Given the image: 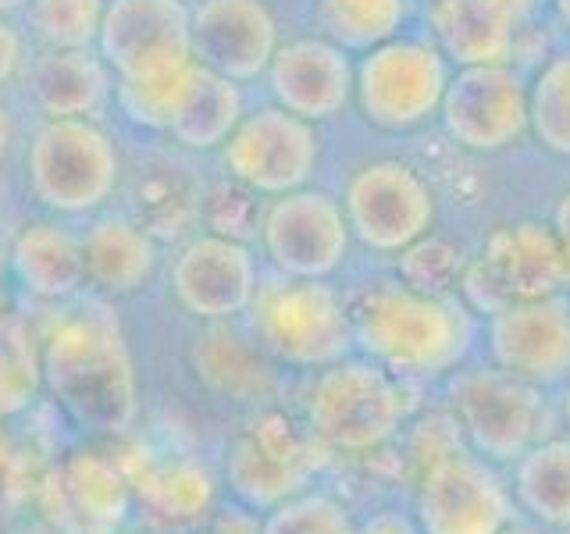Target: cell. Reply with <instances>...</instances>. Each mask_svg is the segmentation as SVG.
<instances>
[{"instance_id":"bcb514c9","label":"cell","mask_w":570,"mask_h":534,"mask_svg":"<svg viewBox=\"0 0 570 534\" xmlns=\"http://www.w3.org/2000/svg\"><path fill=\"white\" fill-rule=\"evenodd\" d=\"M115 534H154V531H147V527H142V531H115Z\"/></svg>"},{"instance_id":"83f0119b","label":"cell","mask_w":570,"mask_h":534,"mask_svg":"<svg viewBox=\"0 0 570 534\" xmlns=\"http://www.w3.org/2000/svg\"><path fill=\"white\" fill-rule=\"evenodd\" d=\"M107 71L86 50H53L32 68V97L50 118H86L107 97Z\"/></svg>"},{"instance_id":"30bf717a","label":"cell","mask_w":570,"mask_h":534,"mask_svg":"<svg viewBox=\"0 0 570 534\" xmlns=\"http://www.w3.org/2000/svg\"><path fill=\"white\" fill-rule=\"evenodd\" d=\"M356 103L371 125L389 132L414 129L442 107L450 86L442 50L421 40H385L356 68Z\"/></svg>"},{"instance_id":"4fadbf2b","label":"cell","mask_w":570,"mask_h":534,"mask_svg":"<svg viewBox=\"0 0 570 534\" xmlns=\"http://www.w3.org/2000/svg\"><path fill=\"white\" fill-rule=\"evenodd\" d=\"M489 356L495 367L539 388L570 382V296L517 299L489 317Z\"/></svg>"},{"instance_id":"277c9868","label":"cell","mask_w":570,"mask_h":534,"mask_svg":"<svg viewBox=\"0 0 570 534\" xmlns=\"http://www.w3.org/2000/svg\"><path fill=\"white\" fill-rule=\"evenodd\" d=\"M546 392L495 364L456 367L445 378V409L478 456L510 471L531 445L557 435L560 406H552Z\"/></svg>"},{"instance_id":"f546056e","label":"cell","mask_w":570,"mask_h":534,"mask_svg":"<svg viewBox=\"0 0 570 534\" xmlns=\"http://www.w3.org/2000/svg\"><path fill=\"white\" fill-rule=\"evenodd\" d=\"M528 129L546 150L570 157V53L552 58L528 93Z\"/></svg>"},{"instance_id":"5b68a950","label":"cell","mask_w":570,"mask_h":534,"mask_svg":"<svg viewBox=\"0 0 570 534\" xmlns=\"http://www.w3.org/2000/svg\"><path fill=\"white\" fill-rule=\"evenodd\" d=\"M249 317L261 349L278 364L321 370L346 360L353 349L346 296L325 278H293L278 271L275 278L257 281Z\"/></svg>"},{"instance_id":"6da1fadb","label":"cell","mask_w":570,"mask_h":534,"mask_svg":"<svg viewBox=\"0 0 570 534\" xmlns=\"http://www.w3.org/2000/svg\"><path fill=\"white\" fill-rule=\"evenodd\" d=\"M43 385L86 435H125L139 417L132 353L115 310L104 299L53 317L40 338Z\"/></svg>"},{"instance_id":"cb8c5ba5","label":"cell","mask_w":570,"mask_h":534,"mask_svg":"<svg viewBox=\"0 0 570 534\" xmlns=\"http://www.w3.org/2000/svg\"><path fill=\"white\" fill-rule=\"evenodd\" d=\"M513 498L521 516L552 534H570V435L557 432L510 467Z\"/></svg>"},{"instance_id":"ba28073f","label":"cell","mask_w":570,"mask_h":534,"mask_svg":"<svg viewBox=\"0 0 570 534\" xmlns=\"http://www.w3.org/2000/svg\"><path fill=\"white\" fill-rule=\"evenodd\" d=\"M410 488V510L424 534H499L521 521L510 471L478 456L471 445L432 463Z\"/></svg>"},{"instance_id":"ab89813d","label":"cell","mask_w":570,"mask_h":534,"mask_svg":"<svg viewBox=\"0 0 570 534\" xmlns=\"http://www.w3.org/2000/svg\"><path fill=\"white\" fill-rule=\"evenodd\" d=\"M499 534H552V531H546V527H539L534 521H528V516H521V521H513L510 527H503Z\"/></svg>"},{"instance_id":"74e56055","label":"cell","mask_w":570,"mask_h":534,"mask_svg":"<svg viewBox=\"0 0 570 534\" xmlns=\"http://www.w3.org/2000/svg\"><path fill=\"white\" fill-rule=\"evenodd\" d=\"M0 534H65V531L58 524H50L47 516H26V521L8 524Z\"/></svg>"},{"instance_id":"ac0fdd59","label":"cell","mask_w":570,"mask_h":534,"mask_svg":"<svg viewBox=\"0 0 570 534\" xmlns=\"http://www.w3.org/2000/svg\"><path fill=\"white\" fill-rule=\"evenodd\" d=\"M254 254L228 236L193 239L171 267V289L178 303L200 320L222 325L249 310L257 293Z\"/></svg>"},{"instance_id":"4316f807","label":"cell","mask_w":570,"mask_h":534,"mask_svg":"<svg viewBox=\"0 0 570 534\" xmlns=\"http://www.w3.org/2000/svg\"><path fill=\"white\" fill-rule=\"evenodd\" d=\"M82 257H86V278L115 296L142 289V281L154 275L157 264L150 236L129 221L97 225L82 243Z\"/></svg>"},{"instance_id":"44dd1931","label":"cell","mask_w":570,"mask_h":534,"mask_svg":"<svg viewBox=\"0 0 570 534\" xmlns=\"http://www.w3.org/2000/svg\"><path fill=\"white\" fill-rule=\"evenodd\" d=\"M275 100L303 121L332 118L353 93V65L332 40H296L272 58Z\"/></svg>"},{"instance_id":"d6a6232c","label":"cell","mask_w":570,"mask_h":534,"mask_svg":"<svg viewBox=\"0 0 570 534\" xmlns=\"http://www.w3.org/2000/svg\"><path fill=\"white\" fill-rule=\"evenodd\" d=\"M104 0H36L32 26L53 50H86L100 36Z\"/></svg>"},{"instance_id":"7402d4cb","label":"cell","mask_w":570,"mask_h":534,"mask_svg":"<svg viewBox=\"0 0 570 534\" xmlns=\"http://www.w3.org/2000/svg\"><path fill=\"white\" fill-rule=\"evenodd\" d=\"M517 22L521 14L503 0H435L432 32L442 58L460 68L499 65L517 47Z\"/></svg>"},{"instance_id":"b9f144b4","label":"cell","mask_w":570,"mask_h":534,"mask_svg":"<svg viewBox=\"0 0 570 534\" xmlns=\"http://www.w3.org/2000/svg\"><path fill=\"white\" fill-rule=\"evenodd\" d=\"M560 427L570 435V382L563 385V396H560Z\"/></svg>"},{"instance_id":"f1b7e54d","label":"cell","mask_w":570,"mask_h":534,"mask_svg":"<svg viewBox=\"0 0 570 534\" xmlns=\"http://www.w3.org/2000/svg\"><path fill=\"white\" fill-rule=\"evenodd\" d=\"M406 14V0H321V22L338 47L371 50L392 40Z\"/></svg>"},{"instance_id":"7dc6e473","label":"cell","mask_w":570,"mask_h":534,"mask_svg":"<svg viewBox=\"0 0 570 534\" xmlns=\"http://www.w3.org/2000/svg\"><path fill=\"white\" fill-rule=\"evenodd\" d=\"M0 310H4V285H0Z\"/></svg>"},{"instance_id":"5bb4252c","label":"cell","mask_w":570,"mask_h":534,"mask_svg":"<svg viewBox=\"0 0 570 534\" xmlns=\"http://www.w3.org/2000/svg\"><path fill=\"white\" fill-rule=\"evenodd\" d=\"M442 125L460 147L492 154L517 142L528 129V89L507 65L460 68L442 93Z\"/></svg>"},{"instance_id":"ee69618b","label":"cell","mask_w":570,"mask_h":534,"mask_svg":"<svg viewBox=\"0 0 570 534\" xmlns=\"http://www.w3.org/2000/svg\"><path fill=\"white\" fill-rule=\"evenodd\" d=\"M557 11H560V22L570 29V0H557Z\"/></svg>"},{"instance_id":"7c38bea8","label":"cell","mask_w":570,"mask_h":534,"mask_svg":"<svg viewBox=\"0 0 570 534\" xmlns=\"http://www.w3.org/2000/svg\"><path fill=\"white\" fill-rule=\"evenodd\" d=\"M346 221L367 249L400 254L432 231L435 196L414 168L400 160H379L356 171L350 182Z\"/></svg>"},{"instance_id":"d6986e66","label":"cell","mask_w":570,"mask_h":534,"mask_svg":"<svg viewBox=\"0 0 570 534\" xmlns=\"http://www.w3.org/2000/svg\"><path fill=\"white\" fill-rule=\"evenodd\" d=\"M47 506L65 534H115L132 513V481L118 459L82 449L50 474Z\"/></svg>"},{"instance_id":"8d00e7d4","label":"cell","mask_w":570,"mask_h":534,"mask_svg":"<svg viewBox=\"0 0 570 534\" xmlns=\"http://www.w3.org/2000/svg\"><path fill=\"white\" fill-rule=\"evenodd\" d=\"M18 53H22V47H18V36L8 22H0V86H4L14 68H18Z\"/></svg>"},{"instance_id":"9a60e30c","label":"cell","mask_w":570,"mask_h":534,"mask_svg":"<svg viewBox=\"0 0 570 534\" xmlns=\"http://www.w3.org/2000/svg\"><path fill=\"white\" fill-rule=\"evenodd\" d=\"M317 165V136L311 121L285 107H264L236 125L225 142V168L236 182L257 192H296Z\"/></svg>"},{"instance_id":"2e32d148","label":"cell","mask_w":570,"mask_h":534,"mask_svg":"<svg viewBox=\"0 0 570 534\" xmlns=\"http://www.w3.org/2000/svg\"><path fill=\"white\" fill-rule=\"evenodd\" d=\"M264 246L282 275L328 278L350 254V221L325 192H285L264 218Z\"/></svg>"},{"instance_id":"ffe728a7","label":"cell","mask_w":570,"mask_h":534,"mask_svg":"<svg viewBox=\"0 0 570 534\" xmlns=\"http://www.w3.org/2000/svg\"><path fill=\"white\" fill-rule=\"evenodd\" d=\"M132 481V506L154 534H193L222 510V477L196 456L147 463Z\"/></svg>"},{"instance_id":"603a6c76","label":"cell","mask_w":570,"mask_h":534,"mask_svg":"<svg viewBox=\"0 0 570 534\" xmlns=\"http://www.w3.org/2000/svg\"><path fill=\"white\" fill-rule=\"evenodd\" d=\"M239 121H243V97L236 82L193 61L183 82L175 86L168 132L189 150H210L218 142H228Z\"/></svg>"},{"instance_id":"e575fe53","label":"cell","mask_w":570,"mask_h":534,"mask_svg":"<svg viewBox=\"0 0 570 534\" xmlns=\"http://www.w3.org/2000/svg\"><path fill=\"white\" fill-rule=\"evenodd\" d=\"M356 534H424L414 510L403 506H382V510H367L361 521H356Z\"/></svg>"},{"instance_id":"1f68e13d","label":"cell","mask_w":570,"mask_h":534,"mask_svg":"<svg viewBox=\"0 0 570 534\" xmlns=\"http://www.w3.org/2000/svg\"><path fill=\"white\" fill-rule=\"evenodd\" d=\"M40 346L14 320H0V421L22 414L40 392Z\"/></svg>"},{"instance_id":"52a82bcc","label":"cell","mask_w":570,"mask_h":534,"mask_svg":"<svg viewBox=\"0 0 570 534\" xmlns=\"http://www.w3.org/2000/svg\"><path fill=\"white\" fill-rule=\"evenodd\" d=\"M328 449H321L307 424H296L278 409H261L254 421L228 442L225 481L243 506L267 513L285 498L314 488Z\"/></svg>"},{"instance_id":"f6af8a7d","label":"cell","mask_w":570,"mask_h":534,"mask_svg":"<svg viewBox=\"0 0 570 534\" xmlns=\"http://www.w3.org/2000/svg\"><path fill=\"white\" fill-rule=\"evenodd\" d=\"M18 4H22V0H0V11H14Z\"/></svg>"},{"instance_id":"d590c367","label":"cell","mask_w":570,"mask_h":534,"mask_svg":"<svg viewBox=\"0 0 570 534\" xmlns=\"http://www.w3.org/2000/svg\"><path fill=\"white\" fill-rule=\"evenodd\" d=\"M193 534H261V513L243 503L222 506L210 521Z\"/></svg>"},{"instance_id":"484cf974","label":"cell","mask_w":570,"mask_h":534,"mask_svg":"<svg viewBox=\"0 0 570 534\" xmlns=\"http://www.w3.org/2000/svg\"><path fill=\"white\" fill-rule=\"evenodd\" d=\"M11 267L18 281L40 299H65L86 281L82 246L53 225H32L11 246Z\"/></svg>"},{"instance_id":"7bdbcfd3","label":"cell","mask_w":570,"mask_h":534,"mask_svg":"<svg viewBox=\"0 0 570 534\" xmlns=\"http://www.w3.org/2000/svg\"><path fill=\"white\" fill-rule=\"evenodd\" d=\"M8 142H11V121H8V115H4V107H0V157H4Z\"/></svg>"},{"instance_id":"8fae6325","label":"cell","mask_w":570,"mask_h":534,"mask_svg":"<svg viewBox=\"0 0 570 534\" xmlns=\"http://www.w3.org/2000/svg\"><path fill=\"white\" fill-rule=\"evenodd\" d=\"M189 11L178 0H115L100 22V53L121 79H168L193 65Z\"/></svg>"},{"instance_id":"9c48e42d","label":"cell","mask_w":570,"mask_h":534,"mask_svg":"<svg viewBox=\"0 0 570 534\" xmlns=\"http://www.w3.org/2000/svg\"><path fill=\"white\" fill-rule=\"evenodd\" d=\"M29 178L50 210H94L118 182V150L86 118H50L32 139Z\"/></svg>"},{"instance_id":"d4e9b609","label":"cell","mask_w":570,"mask_h":534,"mask_svg":"<svg viewBox=\"0 0 570 534\" xmlns=\"http://www.w3.org/2000/svg\"><path fill=\"white\" fill-rule=\"evenodd\" d=\"M261 343H246L243 335L214 328L193 346V367L210 392L236 403H261L275 392V374L261 356Z\"/></svg>"},{"instance_id":"e0dca14e","label":"cell","mask_w":570,"mask_h":534,"mask_svg":"<svg viewBox=\"0 0 570 534\" xmlns=\"http://www.w3.org/2000/svg\"><path fill=\"white\" fill-rule=\"evenodd\" d=\"M193 61L232 82L257 79L278 50V26L264 0H204L189 18Z\"/></svg>"},{"instance_id":"f35d334b","label":"cell","mask_w":570,"mask_h":534,"mask_svg":"<svg viewBox=\"0 0 570 534\" xmlns=\"http://www.w3.org/2000/svg\"><path fill=\"white\" fill-rule=\"evenodd\" d=\"M552 231L560 236V243H563V249H567V257H570V192L560 200V207H557V218H552Z\"/></svg>"},{"instance_id":"4dcf8cb0","label":"cell","mask_w":570,"mask_h":534,"mask_svg":"<svg viewBox=\"0 0 570 534\" xmlns=\"http://www.w3.org/2000/svg\"><path fill=\"white\" fill-rule=\"evenodd\" d=\"M261 534H356V516L335 492L307 488L261 513Z\"/></svg>"},{"instance_id":"7a4b0ae2","label":"cell","mask_w":570,"mask_h":534,"mask_svg":"<svg viewBox=\"0 0 570 534\" xmlns=\"http://www.w3.org/2000/svg\"><path fill=\"white\" fill-rule=\"evenodd\" d=\"M353 349L396 374L428 385L463 367L474 346V310L456 293L432 296L400 278H374L346 296Z\"/></svg>"},{"instance_id":"8992f818","label":"cell","mask_w":570,"mask_h":534,"mask_svg":"<svg viewBox=\"0 0 570 534\" xmlns=\"http://www.w3.org/2000/svg\"><path fill=\"white\" fill-rule=\"evenodd\" d=\"M570 285V257L546 225L517 221L495 228L481 257L460 275V299L474 314H499L517 299H539Z\"/></svg>"},{"instance_id":"60d3db41","label":"cell","mask_w":570,"mask_h":534,"mask_svg":"<svg viewBox=\"0 0 570 534\" xmlns=\"http://www.w3.org/2000/svg\"><path fill=\"white\" fill-rule=\"evenodd\" d=\"M8 481H11V453L4 449V445H0V495H4Z\"/></svg>"},{"instance_id":"836d02e7","label":"cell","mask_w":570,"mask_h":534,"mask_svg":"<svg viewBox=\"0 0 570 534\" xmlns=\"http://www.w3.org/2000/svg\"><path fill=\"white\" fill-rule=\"evenodd\" d=\"M463 275V264L453 243L435 239L428 231L424 239L410 243L406 249H400V281H406L410 289L417 293H432V296H450L456 293Z\"/></svg>"},{"instance_id":"3957f363","label":"cell","mask_w":570,"mask_h":534,"mask_svg":"<svg viewBox=\"0 0 570 534\" xmlns=\"http://www.w3.org/2000/svg\"><path fill=\"white\" fill-rule=\"evenodd\" d=\"M421 388L367 356L321 367L303 403V424L332 456H374L403 435L417 414Z\"/></svg>"}]
</instances>
